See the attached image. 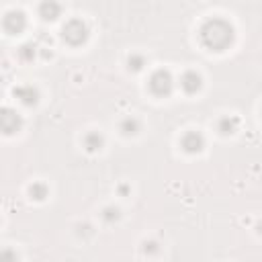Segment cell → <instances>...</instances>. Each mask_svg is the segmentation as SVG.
Here are the masks:
<instances>
[{
	"label": "cell",
	"instance_id": "1",
	"mask_svg": "<svg viewBox=\"0 0 262 262\" xmlns=\"http://www.w3.org/2000/svg\"><path fill=\"white\" fill-rule=\"evenodd\" d=\"M63 37L70 41V43H80L86 39V29L80 20H72L66 29H63Z\"/></svg>",
	"mask_w": 262,
	"mask_h": 262
},
{
	"label": "cell",
	"instance_id": "2",
	"mask_svg": "<svg viewBox=\"0 0 262 262\" xmlns=\"http://www.w3.org/2000/svg\"><path fill=\"white\" fill-rule=\"evenodd\" d=\"M170 86H172V80H170V76L164 74V72H158V74L151 78V82H149V88H151L156 94H166V92H170Z\"/></svg>",
	"mask_w": 262,
	"mask_h": 262
},
{
	"label": "cell",
	"instance_id": "3",
	"mask_svg": "<svg viewBox=\"0 0 262 262\" xmlns=\"http://www.w3.org/2000/svg\"><path fill=\"white\" fill-rule=\"evenodd\" d=\"M41 14H43V18H55L57 14H59V6L53 2V0H47V2H43V6H41Z\"/></svg>",
	"mask_w": 262,
	"mask_h": 262
},
{
	"label": "cell",
	"instance_id": "4",
	"mask_svg": "<svg viewBox=\"0 0 262 262\" xmlns=\"http://www.w3.org/2000/svg\"><path fill=\"white\" fill-rule=\"evenodd\" d=\"M182 86H184L188 92H194V90H199V86H201V78H199L196 74H186V76L182 78Z\"/></svg>",
	"mask_w": 262,
	"mask_h": 262
}]
</instances>
